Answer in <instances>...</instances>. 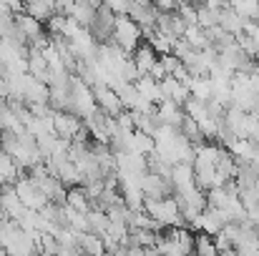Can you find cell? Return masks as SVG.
<instances>
[{"mask_svg": "<svg viewBox=\"0 0 259 256\" xmlns=\"http://www.w3.org/2000/svg\"><path fill=\"white\" fill-rule=\"evenodd\" d=\"M141 209L161 229L164 226H169V229H186L184 226V219L179 214V203H176L174 196H169V198H144V206Z\"/></svg>", "mask_w": 259, "mask_h": 256, "instance_id": "6da1fadb", "label": "cell"}, {"mask_svg": "<svg viewBox=\"0 0 259 256\" xmlns=\"http://www.w3.org/2000/svg\"><path fill=\"white\" fill-rule=\"evenodd\" d=\"M141 38H144L141 28H139L128 15H118V18H116V23H113V35H111V43H113V45H118L123 53L131 56V53L141 45Z\"/></svg>", "mask_w": 259, "mask_h": 256, "instance_id": "7a4b0ae2", "label": "cell"}, {"mask_svg": "<svg viewBox=\"0 0 259 256\" xmlns=\"http://www.w3.org/2000/svg\"><path fill=\"white\" fill-rule=\"evenodd\" d=\"M13 191H15V196L20 198V203H23L25 211H43V209L48 206V198L40 193V188H38L30 178H18V181L13 183Z\"/></svg>", "mask_w": 259, "mask_h": 256, "instance_id": "3957f363", "label": "cell"}, {"mask_svg": "<svg viewBox=\"0 0 259 256\" xmlns=\"http://www.w3.org/2000/svg\"><path fill=\"white\" fill-rule=\"evenodd\" d=\"M53 131H56L58 138H63V141L71 143V141H76L78 133L83 131V123H81V118L73 116V113H53Z\"/></svg>", "mask_w": 259, "mask_h": 256, "instance_id": "277c9868", "label": "cell"}, {"mask_svg": "<svg viewBox=\"0 0 259 256\" xmlns=\"http://www.w3.org/2000/svg\"><path fill=\"white\" fill-rule=\"evenodd\" d=\"M91 90H93V98H96V108L101 113H106L108 118H116V116L123 113V106H121L116 90H111L106 85H98V88H91Z\"/></svg>", "mask_w": 259, "mask_h": 256, "instance_id": "5b68a950", "label": "cell"}, {"mask_svg": "<svg viewBox=\"0 0 259 256\" xmlns=\"http://www.w3.org/2000/svg\"><path fill=\"white\" fill-rule=\"evenodd\" d=\"M219 156H222V146H217V143H201V146L194 148V161H191V166H194V171L217 169Z\"/></svg>", "mask_w": 259, "mask_h": 256, "instance_id": "8992f818", "label": "cell"}, {"mask_svg": "<svg viewBox=\"0 0 259 256\" xmlns=\"http://www.w3.org/2000/svg\"><path fill=\"white\" fill-rule=\"evenodd\" d=\"M227 226V221H224V216H222V211H217V209H204V214H201V219H199V231L201 234H206V236H219L222 234V229Z\"/></svg>", "mask_w": 259, "mask_h": 256, "instance_id": "52a82bcc", "label": "cell"}, {"mask_svg": "<svg viewBox=\"0 0 259 256\" xmlns=\"http://www.w3.org/2000/svg\"><path fill=\"white\" fill-rule=\"evenodd\" d=\"M156 118H159V123H161V126L179 128V126H181V121L186 118V113H184V108H181V106L164 100V103H159V106H156Z\"/></svg>", "mask_w": 259, "mask_h": 256, "instance_id": "ba28073f", "label": "cell"}, {"mask_svg": "<svg viewBox=\"0 0 259 256\" xmlns=\"http://www.w3.org/2000/svg\"><path fill=\"white\" fill-rule=\"evenodd\" d=\"M131 61H134V66H136V71H139V78L141 76H149L151 73V68L156 66V53L149 48V45H139L134 53H131Z\"/></svg>", "mask_w": 259, "mask_h": 256, "instance_id": "9c48e42d", "label": "cell"}, {"mask_svg": "<svg viewBox=\"0 0 259 256\" xmlns=\"http://www.w3.org/2000/svg\"><path fill=\"white\" fill-rule=\"evenodd\" d=\"M244 23L247 20H242L229 5L227 8H222V13H219V28L224 30V33H229V35H242V30H244Z\"/></svg>", "mask_w": 259, "mask_h": 256, "instance_id": "30bf717a", "label": "cell"}, {"mask_svg": "<svg viewBox=\"0 0 259 256\" xmlns=\"http://www.w3.org/2000/svg\"><path fill=\"white\" fill-rule=\"evenodd\" d=\"M134 88L139 90V95L146 100V103H151V106H159L161 103V90H159V83L154 81V78H149V76H141Z\"/></svg>", "mask_w": 259, "mask_h": 256, "instance_id": "8fae6325", "label": "cell"}, {"mask_svg": "<svg viewBox=\"0 0 259 256\" xmlns=\"http://www.w3.org/2000/svg\"><path fill=\"white\" fill-rule=\"evenodd\" d=\"M81 256H106L103 249V239L96 236V234H81L78 236V246H76Z\"/></svg>", "mask_w": 259, "mask_h": 256, "instance_id": "7c38bea8", "label": "cell"}, {"mask_svg": "<svg viewBox=\"0 0 259 256\" xmlns=\"http://www.w3.org/2000/svg\"><path fill=\"white\" fill-rule=\"evenodd\" d=\"M186 88H189V95L194 100H201V103L211 100V83H209L206 76H191V81H189Z\"/></svg>", "mask_w": 259, "mask_h": 256, "instance_id": "4fadbf2b", "label": "cell"}, {"mask_svg": "<svg viewBox=\"0 0 259 256\" xmlns=\"http://www.w3.org/2000/svg\"><path fill=\"white\" fill-rule=\"evenodd\" d=\"M66 206L68 209H73V211H78V214H88L91 209H93V203L88 201L86 191L83 188H71V191H66Z\"/></svg>", "mask_w": 259, "mask_h": 256, "instance_id": "5bb4252c", "label": "cell"}, {"mask_svg": "<svg viewBox=\"0 0 259 256\" xmlns=\"http://www.w3.org/2000/svg\"><path fill=\"white\" fill-rule=\"evenodd\" d=\"M169 181H171L174 191H176V188H184V186H191V183H194V166H189V164H176L171 169Z\"/></svg>", "mask_w": 259, "mask_h": 256, "instance_id": "9a60e30c", "label": "cell"}, {"mask_svg": "<svg viewBox=\"0 0 259 256\" xmlns=\"http://www.w3.org/2000/svg\"><path fill=\"white\" fill-rule=\"evenodd\" d=\"M229 8H232L242 20H247V23H254V20H257V13H259L257 0H234V3H229Z\"/></svg>", "mask_w": 259, "mask_h": 256, "instance_id": "2e32d148", "label": "cell"}, {"mask_svg": "<svg viewBox=\"0 0 259 256\" xmlns=\"http://www.w3.org/2000/svg\"><path fill=\"white\" fill-rule=\"evenodd\" d=\"M25 15H30L33 20L43 23V20H51L56 15V3H28L25 5Z\"/></svg>", "mask_w": 259, "mask_h": 256, "instance_id": "e0dca14e", "label": "cell"}, {"mask_svg": "<svg viewBox=\"0 0 259 256\" xmlns=\"http://www.w3.org/2000/svg\"><path fill=\"white\" fill-rule=\"evenodd\" d=\"M18 181V166L10 156L0 151V186H13Z\"/></svg>", "mask_w": 259, "mask_h": 256, "instance_id": "ac0fdd59", "label": "cell"}, {"mask_svg": "<svg viewBox=\"0 0 259 256\" xmlns=\"http://www.w3.org/2000/svg\"><path fill=\"white\" fill-rule=\"evenodd\" d=\"M194 256H217L214 239H211V236H206V234L194 236Z\"/></svg>", "mask_w": 259, "mask_h": 256, "instance_id": "d6986e66", "label": "cell"}, {"mask_svg": "<svg viewBox=\"0 0 259 256\" xmlns=\"http://www.w3.org/2000/svg\"><path fill=\"white\" fill-rule=\"evenodd\" d=\"M159 63H161V68L166 71V76H174V71H176V68L181 66V63H179V61L174 58L171 53H169V56H161V58H159Z\"/></svg>", "mask_w": 259, "mask_h": 256, "instance_id": "ffe728a7", "label": "cell"}, {"mask_svg": "<svg viewBox=\"0 0 259 256\" xmlns=\"http://www.w3.org/2000/svg\"><path fill=\"white\" fill-rule=\"evenodd\" d=\"M56 256H81V251L78 249H71V246H58Z\"/></svg>", "mask_w": 259, "mask_h": 256, "instance_id": "44dd1931", "label": "cell"}, {"mask_svg": "<svg viewBox=\"0 0 259 256\" xmlns=\"http://www.w3.org/2000/svg\"><path fill=\"white\" fill-rule=\"evenodd\" d=\"M257 25H259V13H257Z\"/></svg>", "mask_w": 259, "mask_h": 256, "instance_id": "7402d4cb", "label": "cell"}, {"mask_svg": "<svg viewBox=\"0 0 259 256\" xmlns=\"http://www.w3.org/2000/svg\"><path fill=\"white\" fill-rule=\"evenodd\" d=\"M40 256H46V254H40Z\"/></svg>", "mask_w": 259, "mask_h": 256, "instance_id": "603a6c76", "label": "cell"}]
</instances>
